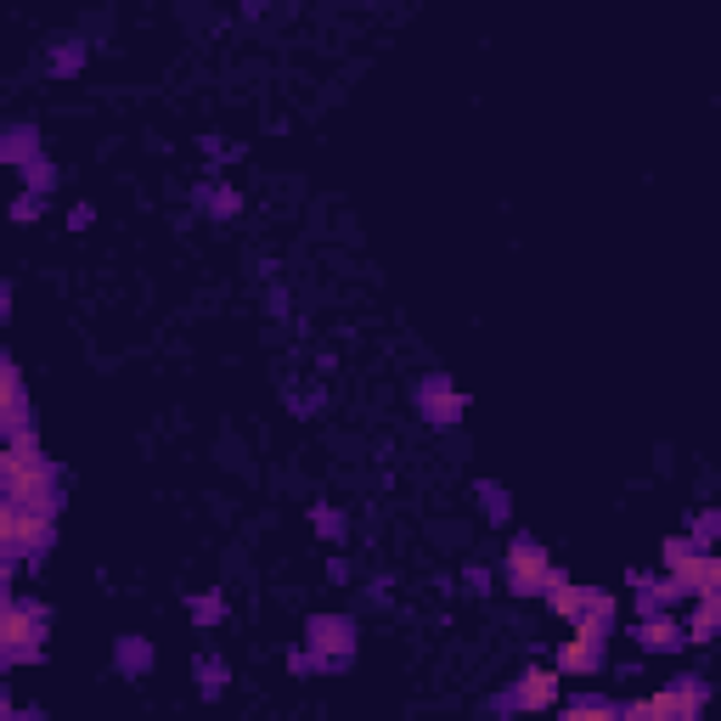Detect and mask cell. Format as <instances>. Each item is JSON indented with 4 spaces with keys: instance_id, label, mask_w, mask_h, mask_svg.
Instances as JSON below:
<instances>
[{
    "instance_id": "6da1fadb",
    "label": "cell",
    "mask_w": 721,
    "mask_h": 721,
    "mask_svg": "<svg viewBox=\"0 0 721 721\" xmlns=\"http://www.w3.org/2000/svg\"><path fill=\"white\" fill-rule=\"evenodd\" d=\"M51 541H57V513L23 507V502H12V496L0 502V553H7L12 564L51 553Z\"/></svg>"
},
{
    "instance_id": "7a4b0ae2",
    "label": "cell",
    "mask_w": 721,
    "mask_h": 721,
    "mask_svg": "<svg viewBox=\"0 0 721 721\" xmlns=\"http://www.w3.org/2000/svg\"><path fill=\"white\" fill-rule=\"evenodd\" d=\"M46 625H51V609H40L29 597H12L7 620H0V660L7 665H34L46 654Z\"/></svg>"
},
{
    "instance_id": "3957f363",
    "label": "cell",
    "mask_w": 721,
    "mask_h": 721,
    "mask_svg": "<svg viewBox=\"0 0 721 721\" xmlns=\"http://www.w3.org/2000/svg\"><path fill=\"white\" fill-rule=\"evenodd\" d=\"M305 654H310V671H344L349 654H355V620L349 614H316L305 625Z\"/></svg>"
},
{
    "instance_id": "277c9868",
    "label": "cell",
    "mask_w": 721,
    "mask_h": 721,
    "mask_svg": "<svg viewBox=\"0 0 721 721\" xmlns=\"http://www.w3.org/2000/svg\"><path fill=\"white\" fill-rule=\"evenodd\" d=\"M704 699H710V688L693 682V676H682V682H671V688H660L649 699H631L620 715H631V721H649V715H660V721H693L704 710Z\"/></svg>"
},
{
    "instance_id": "5b68a950",
    "label": "cell",
    "mask_w": 721,
    "mask_h": 721,
    "mask_svg": "<svg viewBox=\"0 0 721 721\" xmlns=\"http://www.w3.org/2000/svg\"><path fill=\"white\" fill-rule=\"evenodd\" d=\"M547 575H553L547 547H541V541H530V535H518L513 547H507V564H502L507 592H513V597H535V592H547Z\"/></svg>"
},
{
    "instance_id": "8992f818",
    "label": "cell",
    "mask_w": 721,
    "mask_h": 721,
    "mask_svg": "<svg viewBox=\"0 0 721 721\" xmlns=\"http://www.w3.org/2000/svg\"><path fill=\"white\" fill-rule=\"evenodd\" d=\"M559 688H564V671L530 665V671H518V682L496 699V710H547V704H559Z\"/></svg>"
},
{
    "instance_id": "52a82bcc",
    "label": "cell",
    "mask_w": 721,
    "mask_h": 721,
    "mask_svg": "<svg viewBox=\"0 0 721 721\" xmlns=\"http://www.w3.org/2000/svg\"><path fill=\"white\" fill-rule=\"evenodd\" d=\"M463 412H468V395L451 389L445 373H428V378L417 384V417H423V423L451 428V423H463Z\"/></svg>"
},
{
    "instance_id": "ba28073f",
    "label": "cell",
    "mask_w": 721,
    "mask_h": 721,
    "mask_svg": "<svg viewBox=\"0 0 721 721\" xmlns=\"http://www.w3.org/2000/svg\"><path fill=\"white\" fill-rule=\"evenodd\" d=\"M603 643L609 638H597V631H575V638L559 649V671L564 676H592L603 665Z\"/></svg>"
},
{
    "instance_id": "9c48e42d",
    "label": "cell",
    "mask_w": 721,
    "mask_h": 721,
    "mask_svg": "<svg viewBox=\"0 0 721 721\" xmlns=\"http://www.w3.org/2000/svg\"><path fill=\"white\" fill-rule=\"evenodd\" d=\"M0 423H7V434L12 428H29V395H23V373H18V360H0Z\"/></svg>"
},
{
    "instance_id": "30bf717a",
    "label": "cell",
    "mask_w": 721,
    "mask_h": 721,
    "mask_svg": "<svg viewBox=\"0 0 721 721\" xmlns=\"http://www.w3.org/2000/svg\"><path fill=\"white\" fill-rule=\"evenodd\" d=\"M46 463V451L34 439V428H12L7 434V451H0V480H12V474H29Z\"/></svg>"
},
{
    "instance_id": "8fae6325",
    "label": "cell",
    "mask_w": 721,
    "mask_h": 721,
    "mask_svg": "<svg viewBox=\"0 0 721 721\" xmlns=\"http://www.w3.org/2000/svg\"><path fill=\"white\" fill-rule=\"evenodd\" d=\"M631 638H638L649 654H676L688 643V625H676L671 614H643V625L631 631Z\"/></svg>"
},
{
    "instance_id": "7c38bea8",
    "label": "cell",
    "mask_w": 721,
    "mask_h": 721,
    "mask_svg": "<svg viewBox=\"0 0 721 721\" xmlns=\"http://www.w3.org/2000/svg\"><path fill=\"white\" fill-rule=\"evenodd\" d=\"M586 597H592V586H575L564 570H553V575H547V603H553V614L575 620V614L586 609Z\"/></svg>"
},
{
    "instance_id": "4fadbf2b",
    "label": "cell",
    "mask_w": 721,
    "mask_h": 721,
    "mask_svg": "<svg viewBox=\"0 0 721 721\" xmlns=\"http://www.w3.org/2000/svg\"><path fill=\"white\" fill-rule=\"evenodd\" d=\"M575 631H597V638H609V631H614V597H609V592H592L586 609L575 614Z\"/></svg>"
},
{
    "instance_id": "5bb4252c",
    "label": "cell",
    "mask_w": 721,
    "mask_h": 721,
    "mask_svg": "<svg viewBox=\"0 0 721 721\" xmlns=\"http://www.w3.org/2000/svg\"><path fill=\"white\" fill-rule=\"evenodd\" d=\"M715 625H721V592H704L699 609H693V620H688V643H710Z\"/></svg>"
},
{
    "instance_id": "9a60e30c",
    "label": "cell",
    "mask_w": 721,
    "mask_h": 721,
    "mask_svg": "<svg viewBox=\"0 0 721 721\" xmlns=\"http://www.w3.org/2000/svg\"><path fill=\"white\" fill-rule=\"evenodd\" d=\"M474 496H480V507H485V518H491V524H507V518H513V502H507V491H502V485L480 480V485H474Z\"/></svg>"
},
{
    "instance_id": "2e32d148",
    "label": "cell",
    "mask_w": 721,
    "mask_h": 721,
    "mask_svg": "<svg viewBox=\"0 0 721 721\" xmlns=\"http://www.w3.org/2000/svg\"><path fill=\"white\" fill-rule=\"evenodd\" d=\"M119 671L125 676H147L152 671V649L136 643V638H119Z\"/></svg>"
},
{
    "instance_id": "e0dca14e",
    "label": "cell",
    "mask_w": 721,
    "mask_h": 721,
    "mask_svg": "<svg viewBox=\"0 0 721 721\" xmlns=\"http://www.w3.org/2000/svg\"><path fill=\"white\" fill-rule=\"evenodd\" d=\"M688 535H693V547H710V541L721 535V513H715V507L693 513V530H688Z\"/></svg>"
},
{
    "instance_id": "ac0fdd59",
    "label": "cell",
    "mask_w": 721,
    "mask_h": 721,
    "mask_svg": "<svg viewBox=\"0 0 721 721\" xmlns=\"http://www.w3.org/2000/svg\"><path fill=\"white\" fill-rule=\"evenodd\" d=\"M198 688H204V699H220V688H226V665H220V660H198Z\"/></svg>"
},
{
    "instance_id": "d6986e66",
    "label": "cell",
    "mask_w": 721,
    "mask_h": 721,
    "mask_svg": "<svg viewBox=\"0 0 721 721\" xmlns=\"http://www.w3.org/2000/svg\"><path fill=\"white\" fill-rule=\"evenodd\" d=\"M620 710H625V704H614V699H575L564 715H570V721H586V715H620Z\"/></svg>"
},
{
    "instance_id": "ffe728a7",
    "label": "cell",
    "mask_w": 721,
    "mask_h": 721,
    "mask_svg": "<svg viewBox=\"0 0 721 721\" xmlns=\"http://www.w3.org/2000/svg\"><path fill=\"white\" fill-rule=\"evenodd\" d=\"M23 175H29V192H40V198H46V192L57 187V169H51L46 158H34V164H23Z\"/></svg>"
},
{
    "instance_id": "44dd1931",
    "label": "cell",
    "mask_w": 721,
    "mask_h": 721,
    "mask_svg": "<svg viewBox=\"0 0 721 721\" xmlns=\"http://www.w3.org/2000/svg\"><path fill=\"white\" fill-rule=\"evenodd\" d=\"M7 164H34V130H29V125L12 130V141H7Z\"/></svg>"
},
{
    "instance_id": "7402d4cb",
    "label": "cell",
    "mask_w": 721,
    "mask_h": 721,
    "mask_svg": "<svg viewBox=\"0 0 721 721\" xmlns=\"http://www.w3.org/2000/svg\"><path fill=\"white\" fill-rule=\"evenodd\" d=\"M192 620H198V625H215V620H226V597H220V592H209V597H192Z\"/></svg>"
},
{
    "instance_id": "603a6c76",
    "label": "cell",
    "mask_w": 721,
    "mask_h": 721,
    "mask_svg": "<svg viewBox=\"0 0 721 721\" xmlns=\"http://www.w3.org/2000/svg\"><path fill=\"white\" fill-rule=\"evenodd\" d=\"M204 204H209L215 215H237V209H243V198H237L231 187H226V192H204Z\"/></svg>"
},
{
    "instance_id": "cb8c5ba5",
    "label": "cell",
    "mask_w": 721,
    "mask_h": 721,
    "mask_svg": "<svg viewBox=\"0 0 721 721\" xmlns=\"http://www.w3.org/2000/svg\"><path fill=\"white\" fill-rule=\"evenodd\" d=\"M79 57H85V51H79V40H68V46L57 51V62H51V68H57V73H73V68H79Z\"/></svg>"
},
{
    "instance_id": "d4e9b609",
    "label": "cell",
    "mask_w": 721,
    "mask_h": 721,
    "mask_svg": "<svg viewBox=\"0 0 721 721\" xmlns=\"http://www.w3.org/2000/svg\"><path fill=\"white\" fill-rule=\"evenodd\" d=\"M40 215V192H23L18 204H12V220H34Z\"/></svg>"
},
{
    "instance_id": "484cf974",
    "label": "cell",
    "mask_w": 721,
    "mask_h": 721,
    "mask_svg": "<svg viewBox=\"0 0 721 721\" xmlns=\"http://www.w3.org/2000/svg\"><path fill=\"white\" fill-rule=\"evenodd\" d=\"M463 581H468L474 592H491V570H480V564H468V570H463Z\"/></svg>"
},
{
    "instance_id": "4316f807",
    "label": "cell",
    "mask_w": 721,
    "mask_h": 721,
    "mask_svg": "<svg viewBox=\"0 0 721 721\" xmlns=\"http://www.w3.org/2000/svg\"><path fill=\"white\" fill-rule=\"evenodd\" d=\"M316 524H322V530H327V535H338V530H344V518H338V513H333V507H316Z\"/></svg>"
}]
</instances>
